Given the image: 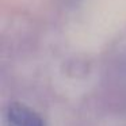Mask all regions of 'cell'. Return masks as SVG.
Masks as SVG:
<instances>
[{
	"instance_id": "1",
	"label": "cell",
	"mask_w": 126,
	"mask_h": 126,
	"mask_svg": "<svg viewBox=\"0 0 126 126\" xmlns=\"http://www.w3.org/2000/svg\"><path fill=\"white\" fill-rule=\"evenodd\" d=\"M10 126H45V122L34 110L20 103H12L7 110Z\"/></svg>"
}]
</instances>
